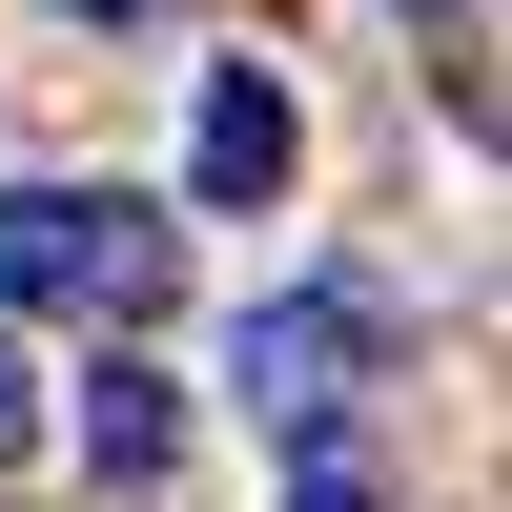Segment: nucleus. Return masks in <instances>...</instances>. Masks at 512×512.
Masks as SVG:
<instances>
[{
    "mask_svg": "<svg viewBox=\"0 0 512 512\" xmlns=\"http://www.w3.org/2000/svg\"><path fill=\"white\" fill-rule=\"evenodd\" d=\"M287 512H390V492H369V472H349V451H328V472H308V492H287Z\"/></svg>",
    "mask_w": 512,
    "mask_h": 512,
    "instance_id": "obj_6",
    "label": "nucleus"
},
{
    "mask_svg": "<svg viewBox=\"0 0 512 512\" xmlns=\"http://www.w3.org/2000/svg\"><path fill=\"white\" fill-rule=\"evenodd\" d=\"M287 164H308L287 82H267V62H226V82H205V123H185V185H205V205H287Z\"/></svg>",
    "mask_w": 512,
    "mask_h": 512,
    "instance_id": "obj_3",
    "label": "nucleus"
},
{
    "mask_svg": "<svg viewBox=\"0 0 512 512\" xmlns=\"http://www.w3.org/2000/svg\"><path fill=\"white\" fill-rule=\"evenodd\" d=\"M349 369H369V308H349V287H287V308L226 328V390L246 410H349Z\"/></svg>",
    "mask_w": 512,
    "mask_h": 512,
    "instance_id": "obj_2",
    "label": "nucleus"
},
{
    "mask_svg": "<svg viewBox=\"0 0 512 512\" xmlns=\"http://www.w3.org/2000/svg\"><path fill=\"white\" fill-rule=\"evenodd\" d=\"M82 21H123V0H82Z\"/></svg>",
    "mask_w": 512,
    "mask_h": 512,
    "instance_id": "obj_7",
    "label": "nucleus"
},
{
    "mask_svg": "<svg viewBox=\"0 0 512 512\" xmlns=\"http://www.w3.org/2000/svg\"><path fill=\"white\" fill-rule=\"evenodd\" d=\"M164 205L123 185H0V308H62V328H144L164 308Z\"/></svg>",
    "mask_w": 512,
    "mask_h": 512,
    "instance_id": "obj_1",
    "label": "nucleus"
},
{
    "mask_svg": "<svg viewBox=\"0 0 512 512\" xmlns=\"http://www.w3.org/2000/svg\"><path fill=\"white\" fill-rule=\"evenodd\" d=\"M164 451H185V390H164L144 349H103V369H82V472H103V492H144Z\"/></svg>",
    "mask_w": 512,
    "mask_h": 512,
    "instance_id": "obj_4",
    "label": "nucleus"
},
{
    "mask_svg": "<svg viewBox=\"0 0 512 512\" xmlns=\"http://www.w3.org/2000/svg\"><path fill=\"white\" fill-rule=\"evenodd\" d=\"M0 451H41V369H21V328H0Z\"/></svg>",
    "mask_w": 512,
    "mask_h": 512,
    "instance_id": "obj_5",
    "label": "nucleus"
}]
</instances>
